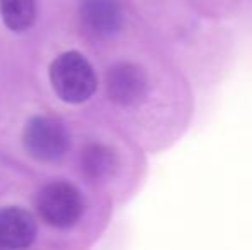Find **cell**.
<instances>
[{
    "instance_id": "obj_2",
    "label": "cell",
    "mask_w": 252,
    "mask_h": 250,
    "mask_svg": "<svg viewBox=\"0 0 252 250\" xmlns=\"http://www.w3.org/2000/svg\"><path fill=\"white\" fill-rule=\"evenodd\" d=\"M28 154L38 161L53 163L62 160L70 147L69 130L52 117H33L23 130Z\"/></svg>"
},
{
    "instance_id": "obj_1",
    "label": "cell",
    "mask_w": 252,
    "mask_h": 250,
    "mask_svg": "<svg viewBox=\"0 0 252 250\" xmlns=\"http://www.w3.org/2000/svg\"><path fill=\"white\" fill-rule=\"evenodd\" d=\"M50 83L62 101L79 105L94 94L98 86L93 65L79 52H65L50 65Z\"/></svg>"
},
{
    "instance_id": "obj_5",
    "label": "cell",
    "mask_w": 252,
    "mask_h": 250,
    "mask_svg": "<svg viewBox=\"0 0 252 250\" xmlns=\"http://www.w3.org/2000/svg\"><path fill=\"white\" fill-rule=\"evenodd\" d=\"M79 17L86 33L100 40L117 34L124 23L119 0H81Z\"/></svg>"
},
{
    "instance_id": "obj_8",
    "label": "cell",
    "mask_w": 252,
    "mask_h": 250,
    "mask_svg": "<svg viewBox=\"0 0 252 250\" xmlns=\"http://www.w3.org/2000/svg\"><path fill=\"white\" fill-rule=\"evenodd\" d=\"M0 16L10 31L23 33L36 21V0H0Z\"/></svg>"
},
{
    "instance_id": "obj_3",
    "label": "cell",
    "mask_w": 252,
    "mask_h": 250,
    "mask_svg": "<svg viewBox=\"0 0 252 250\" xmlns=\"http://www.w3.org/2000/svg\"><path fill=\"white\" fill-rule=\"evenodd\" d=\"M38 214L53 228H70L84 211L83 195L69 182H52L41 189L36 200Z\"/></svg>"
},
{
    "instance_id": "obj_6",
    "label": "cell",
    "mask_w": 252,
    "mask_h": 250,
    "mask_svg": "<svg viewBox=\"0 0 252 250\" xmlns=\"http://www.w3.org/2000/svg\"><path fill=\"white\" fill-rule=\"evenodd\" d=\"M38 224L34 216L21 207L0 209V250H23L34 242Z\"/></svg>"
},
{
    "instance_id": "obj_4",
    "label": "cell",
    "mask_w": 252,
    "mask_h": 250,
    "mask_svg": "<svg viewBox=\"0 0 252 250\" xmlns=\"http://www.w3.org/2000/svg\"><path fill=\"white\" fill-rule=\"evenodd\" d=\"M106 94L119 107L139 105L148 94V76L139 65L119 62L106 72Z\"/></svg>"
},
{
    "instance_id": "obj_7",
    "label": "cell",
    "mask_w": 252,
    "mask_h": 250,
    "mask_svg": "<svg viewBox=\"0 0 252 250\" xmlns=\"http://www.w3.org/2000/svg\"><path fill=\"white\" fill-rule=\"evenodd\" d=\"M119 158L112 147L105 144H90L81 154V170L90 180H105L115 175Z\"/></svg>"
}]
</instances>
